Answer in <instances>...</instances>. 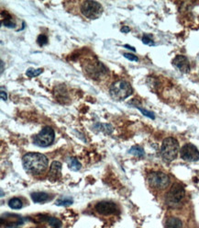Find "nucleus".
I'll list each match as a JSON object with an SVG mask.
<instances>
[{
	"label": "nucleus",
	"mask_w": 199,
	"mask_h": 228,
	"mask_svg": "<svg viewBox=\"0 0 199 228\" xmlns=\"http://www.w3.org/2000/svg\"><path fill=\"white\" fill-rule=\"evenodd\" d=\"M48 158L40 153H28L22 158L23 167L28 172L40 174L48 167Z\"/></svg>",
	"instance_id": "f257e3e1"
},
{
	"label": "nucleus",
	"mask_w": 199,
	"mask_h": 228,
	"mask_svg": "<svg viewBox=\"0 0 199 228\" xmlns=\"http://www.w3.org/2000/svg\"><path fill=\"white\" fill-rule=\"evenodd\" d=\"M179 151V143L173 137H167L163 140L161 147V156L165 162L174 160Z\"/></svg>",
	"instance_id": "f03ea898"
},
{
	"label": "nucleus",
	"mask_w": 199,
	"mask_h": 228,
	"mask_svg": "<svg viewBox=\"0 0 199 228\" xmlns=\"http://www.w3.org/2000/svg\"><path fill=\"white\" fill-rule=\"evenodd\" d=\"M109 93L116 100H123L133 93V88L127 81L119 80L112 84L109 89Z\"/></svg>",
	"instance_id": "7ed1b4c3"
},
{
	"label": "nucleus",
	"mask_w": 199,
	"mask_h": 228,
	"mask_svg": "<svg viewBox=\"0 0 199 228\" xmlns=\"http://www.w3.org/2000/svg\"><path fill=\"white\" fill-rule=\"evenodd\" d=\"M185 190L184 186L180 183H174L171 187L166 195V203L171 207H175L184 200Z\"/></svg>",
	"instance_id": "20e7f679"
},
{
	"label": "nucleus",
	"mask_w": 199,
	"mask_h": 228,
	"mask_svg": "<svg viewBox=\"0 0 199 228\" xmlns=\"http://www.w3.org/2000/svg\"><path fill=\"white\" fill-rule=\"evenodd\" d=\"M148 183L153 189H163L170 183V178L163 172L154 171L148 175Z\"/></svg>",
	"instance_id": "39448f33"
},
{
	"label": "nucleus",
	"mask_w": 199,
	"mask_h": 228,
	"mask_svg": "<svg viewBox=\"0 0 199 228\" xmlns=\"http://www.w3.org/2000/svg\"><path fill=\"white\" fill-rule=\"evenodd\" d=\"M81 11L87 18L96 19L101 16L103 8L102 5L97 1H85L81 7Z\"/></svg>",
	"instance_id": "423d86ee"
},
{
	"label": "nucleus",
	"mask_w": 199,
	"mask_h": 228,
	"mask_svg": "<svg viewBox=\"0 0 199 228\" xmlns=\"http://www.w3.org/2000/svg\"><path fill=\"white\" fill-rule=\"evenodd\" d=\"M55 137V133L53 129L51 127H44V128L34 136L33 142L34 144L41 146V147H47L51 145Z\"/></svg>",
	"instance_id": "0eeeda50"
},
{
	"label": "nucleus",
	"mask_w": 199,
	"mask_h": 228,
	"mask_svg": "<svg viewBox=\"0 0 199 228\" xmlns=\"http://www.w3.org/2000/svg\"><path fill=\"white\" fill-rule=\"evenodd\" d=\"M181 157L187 162H196L199 160L198 149L192 143H186L181 148Z\"/></svg>",
	"instance_id": "6e6552de"
},
{
	"label": "nucleus",
	"mask_w": 199,
	"mask_h": 228,
	"mask_svg": "<svg viewBox=\"0 0 199 228\" xmlns=\"http://www.w3.org/2000/svg\"><path fill=\"white\" fill-rule=\"evenodd\" d=\"M85 71L87 73V75H89L92 78L97 79L101 77L102 75H105L106 68L98 61H95V62H90L85 65Z\"/></svg>",
	"instance_id": "1a4fd4ad"
},
{
	"label": "nucleus",
	"mask_w": 199,
	"mask_h": 228,
	"mask_svg": "<svg viewBox=\"0 0 199 228\" xmlns=\"http://www.w3.org/2000/svg\"><path fill=\"white\" fill-rule=\"evenodd\" d=\"M96 211L102 215H110L116 214L117 212V206L112 201L103 200L96 204Z\"/></svg>",
	"instance_id": "9d476101"
},
{
	"label": "nucleus",
	"mask_w": 199,
	"mask_h": 228,
	"mask_svg": "<svg viewBox=\"0 0 199 228\" xmlns=\"http://www.w3.org/2000/svg\"><path fill=\"white\" fill-rule=\"evenodd\" d=\"M172 65L175 68L184 74H187L190 71V64L188 59L184 55H176L172 60Z\"/></svg>",
	"instance_id": "9b49d317"
},
{
	"label": "nucleus",
	"mask_w": 199,
	"mask_h": 228,
	"mask_svg": "<svg viewBox=\"0 0 199 228\" xmlns=\"http://www.w3.org/2000/svg\"><path fill=\"white\" fill-rule=\"evenodd\" d=\"M61 170L62 164L58 161H53L50 167V170L48 173V179L51 181H56L61 178Z\"/></svg>",
	"instance_id": "f8f14e48"
},
{
	"label": "nucleus",
	"mask_w": 199,
	"mask_h": 228,
	"mask_svg": "<svg viewBox=\"0 0 199 228\" xmlns=\"http://www.w3.org/2000/svg\"><path fill=\"white\" fill-rule=\"evenodd\" d=\"M31 199L33 200V202L35 203H40V202H44L46 200H49V194L46 192H42V191H37V192H32L30 194Z\"/></svg>",
	"instance_id": "ddd939ff"
},
{
	"label": "nucleus",
	"mask_w": 199,
	"mask_h": 228,
	"mask_svg": "<svg viewBox=\"0 0 199 228\" xmlns=\"http://www.w3.org/2000/svg\"><path fill=\"white\" fill-rule=\"evenodd\" d=\"M183 227V223L182 221L177 218V217H169L166 220L165 223V228H182Z\"/></svg>",
	"instance_id": "4468645a"
},
{
	"label": "nucleus",
	"mask_w": 199,
	"mask_h": 228,
	"mask_svg": "<svg viewBox=\"0 0 199 228\" xmlns=\"http://www.w3.org/2000/svg\"><path fill=\"white\" fill-rule=\"evenodd\" d=\"M67 165L68 168L72 171H78L82 167L81 163L75 157H69L67 160Z\"/></svg>",
	"instance_id": "2eb2a0df"
},
{
	"label": "nucleus",
	"mask_w": 199,
	"mask_h": 228,
	"mask_svg": "<svg viewBox=\"0 0 199 228\" xmlns=\"http://www.w3.org/2000/svg\"><path fill=\"white\" fill-rule=\"evenodd\" d=\"M2 17L3 18L5 17V19L2 20V24L5 27H7V28H15L16 27L15 22L12 20L11 15L7 14V12H2Z\"/></svg>",
	"instance_id": "dca6fc26"
},
{
	"label": "nucleus",
	"mask_w": 199,
	"mask_h": 228,
	"mask_svg": "<svg viewBox=\"0 0 199 228\" xmlns=\"http://www.w3.org/2000/svg\"><path fill=\"white\" fill-rule=\"evenodd\" d=\"M128 153H129L130 155H133V156L138 157H144V155H145V151H144V149H143L142 147H141V146H139V145L132 146V147L128 150Z\"/></svg>",
	"instance_id": "f3484780"
},
{
	"label": "nucleus",
	"mask_w": 199,
	"mask_h": 228,
	"mask_svg": "<svg viewBox=\"0 0 199 228\" xmlns=\"http://www.w3.org/2000/svg\"><path fill=\"white\" fill-rule=\"evenodd\" d=\"M94 128L97 131L103 132L105 133H108V134H110L113 131L112 126L110 124H107V123H97L94 126Z\"/></svg>",
	"instance_id": "a211bd4d"
},
{
	"label": "nucleus",
	"mask_w": 199,
	"mask_h": 228,
	"mask_svg": "<svg viewBox=\"0 0 199 228\" xmlns=\"http://www.w3.org/2000/svg\"><path fill=\"white\" fill-rule=\"evenodd\" d=\"M8 206L11 208V209H14V210H19L22 208L23 206V203L21 201V200L18 199V198H13V199H10L8 200Z\"/></svg>",
	"instance_id": "6ab92c4d"
},
{
	"label": "nucleus",
	"mask_w": 199,
	"mask_h": 228,
	"mask_svg": "<svg viewBox=\"0 0 199 228\" xmlns=\"http://www.w3.org/2000/svg\"><path fill=\"white\" fill-rule=\"evenodd\" d=\"M73 200L72 198H62V199L57 200L55 201V205L56 206H70L72 204Z\"/></svg>",
	"instance_id": "aec40b11"
},
{
	"label": "nucleus",
	"mask_w": 199,
	"mask_h": 228,
	"mask_svg": "<svg viewBox=\"0 0 199 228\" xmlns=\"http://www.w3.org/2000/svg\"><path fill=\"white\" fill-rule=\"evenodd\" d=\"M47 221H48V223H49V225L52 226V227L53 228H60L62 226V222L59 220V219H57L55 217H48L47 218Z\"/></svg>",
	"instance_id": "412c9836"
},
{
	"label": "nucleus",
	"mask_w": 199,
	"mask_h": 228,
	"mask_svg": "<svg viewBox=\"0 0 199 228\" xmlns=\"http://www.w3.org/2000/svg\"><path fill=\"white\" fill-rule=\"evenodd\" d=\"M43 72V69L39 68V69H33V68H28L26 71V75L28 77H34V76H38L40 75Z\"/></svg>",
	"instance_id": "4be33fe9"
},
{
	"label": "nucleus",
	"mask_w": 199,
	"mask_h": 228,
	"mask_svg": "<svg viewBox=\"0 0 199 228\" xmlns=\"http://www.w3.org/2000/svg\"><path fill=\"white\" fill-rule=\"evenodd\" d=\"M138 108V110L142 112L144 116H146V117H148V118H151V119H152V120H154L155 119V114L153 113V112H152V111H147V110H144V109H142L141 107H137Z\"/></svg>",
	"instance_id": "5701e85b"
},
{
	"label": "nucleus",
	"mask_w": 199,
	"mask_h": 228,
	"mask_svg": "<svg viewBox=\"0 0 199 228\" xmlns=\"http://www.w3.org/2000/svg\"><path fill=\"white\" fill-rule=\"evenodd\" d=\"M37 43H39L40 45H45V44H47L48 43V38H47V36H45L43 34L39 35V37L37 39Z\"/></svg>",
	"instance_id": "b1692460"
},
{
	"label": "nucleus",
	"mask_w": 199,
	"mask_h": 228,
	"mask_svg": "<svg viewBox=\"0 0 199 228\" xmlns=\"http://www.w3.org/2000/svg\"><path fill=\"white\" fill-rule=\"evenodd\" d=\"M142 43H144V44H147V45H150V46H152V45H155V43L150 38V37H148V36H146V35H144L143 37H142Z\"/></svg>",
	"instance_id": "393cba45"
},
{
	"label": "nucleus",
	"mask_w": 199,
	"mask_h": 228,
	"mask_svg": "<svg viewBox=\"0 0 199 228\" xmlns=\"http://www.w3.org/2000/svg\"><path fill=\"white\" fill-rule=\"evenodd\" d=\"M123 55H124V57H126L127 59H128L129 61H133V62H138L139 61L138 56H136V55H134L132 54H124Z\"/></svg>",
	"instance_id": "a878e982"
},
{
	"label": "nucleus",
	"mask_w": 199,
	"mask_h": 228,
	"mask_svg": "<svg viewBox=\"0 0 199 228\" xmlns=\"http://www.w3.org/2000/svg\"><path fill=\"white\" fill-rule=\"evenodd\" d=\"M0 95H1V100H2L6 101V100H7V93H6V92H4L3 90H1V93H0Z\"/></svg>",
	"instance_id": "bb28decb"
},
{
	"label": "nucleus",
	"mask_w": 199,
	"mask_h": 228,
	"mask_svg": "<svg viewBox=\"0 0 199 228\" xmlns=\"http://www.w3.org/2000/svg\"><path fill=\"white\" fill-rule=\"evenodd\" d=\"M120 30H121V32H123V33H128V32L130 31V28H129V27H128V26H123Z\"/></svg>",
	"instance_id": "cd10ccee"
},
{
	"label": "nucleus",
	"mask_w": 199,
	"mask_h": 228,
	"mask_svg": "<svg viewBox=\"0 0 199 228\" xmlns=\"http://www.w3.org/2000/svg\"><path fill=\"white\" fill-rule=\"evenodd\" d=\"M125 48H127V49H129V50H131V51L135 52V48H133V47H130V46H128V45H125Z\"/></svg>",
	"instance_id": "c85d7f7f"
},
{
	"label": "nucleus",
	"mask_w": 199,
	"mask_h": 228,
	"mask_svg": "<svg viewBox=\"0 0 199 228\" xmlns=\"http://www.w3.org/2000/svg\"><path fill=\"white\" fill-rule=\"evenodd\" d=\"M3 68H4V62L1 60V73H3Z\"/></svg>",
	"instance_id": "c756f323"
}]
</instances>
